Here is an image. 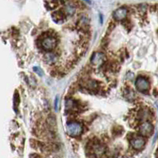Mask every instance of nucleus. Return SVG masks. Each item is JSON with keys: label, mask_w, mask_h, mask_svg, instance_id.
I'll return each instance as SVG.
<instances>
[{"label": "nucleus", "mask_w": 158, "mask_h": 158, "mask_svg": "<svg viewBox=\"0 0 158 158\" xmlns=\"http://www.w3.org/2000/svg\"><path fill=\"white\" fill-rule=\"evenodd\" d=\"M57 39L52 33L47 32L44 37L41 40L40 46L45 52H52L56 48Z\"/></svg>", "instance_id": "nucleus-1"}, {"label": "nucleus", "mask_w": 158, "mask_h": 158, "mask_svg": "<svg viewBox=\"0 0 158 158\" xmlns=\"http://www.w3.org/2000/svg\"><path fill=\"white\" fill-rule=\"evenodd\" d=\"M82 126L77 121H70L67 125V133L71 137H77L82 133Z\"/></svg>", "instance_id": "nucleus-2"}, {"label": "nucleus", "mask_w": 158, "mask_h": 158, "mask_svg": "<svg viewBox=\"0 0 158 158\" xmlns=\"http://www.w3.org/2000/svg\"><path fill=\"white\" fill-rule=\"evenodd\" d=\"M153 124L149 121H144L138 124V131L142 136L143 137H149L153 135Z\"/></svg>", "instance_id": "nucleus-3"}, {"label": "nucleus", "mask_w": 158, "mask_h": 158, "mask_svg": "<svg viewBox=\"0 0 158 158\" xmlns=\"http://www.w3.org/2000/svg\"><path fill=\"white\" fill-rule=\"evenodd\" d=\"M153 113L151 109L147 108H138L136 111V119L139 123L144 121H149L153 118Z\"/></svg>", "instance_id": "nucleus-4"}, {"label": "nucleus", "mask_w": 158, "mask_h": 158, "mask_svg": "<svg viewBox=\"0 0 158 158\" xmlns=\"http://www.w3.org/2000/svg\"><path fill=\"white\" fill-rule=\"evenodd\" d=\"M135 85L138 91L142 92V93H147L150 88V85H149V81L146 77L139 76L137 77L136 81H135Z\"/></svg>", "instance_id": "nucleus-5"}, {"label": "nucleus", "mask_w": 158, "mask_h": 158, "mask_svg": "<svg viewBox=\"0 0 158 158\" xmlns=\"http://www.w3.org/2000/svg\"><path fill=\"white\" fill-rule=\"evenodd\" d=\"M131 146L133 147V149H136V150H141L143 149L146 144V141L143 136H136L135 135L132 139L131 140Z\"/></svg>", "instance_id": "nucleus-6"}, {"label": "nucleus", "mask_w": 158, "mask_h": 158, "mask_svg": "<svg viewBox=\"0 0 158 158\" xmlns=\"http://www.w3.org/2000/svg\"><path fill=\"white\" fill-rule=\"evenodd\" d=\"M82 87H84L85 89L89 91L95 92L99 89V85L97 81L95 80H92V79H83L82 81L81 82Z\"/></svg>", "instance_id": "nucleus-7"}, {"label": "nucleus", "mask_w": 158, "mask_h": 158, "mask_svg": "<svg viewBox=\"0 0 158 158\" xmlns=\"http://www.w3.org/2000/svg\"><path fill=\"white\" fill-rule=\"evenodd\" d=\"M52 18L56 23L63 24L66 22L67 16L63 10V9H60L59 10H56L52 14Z\"/></svg>", "instance_id": "nucleus-8"}, {"label": "nucleus", "mask_w": 158, "mask_h": 158, "mask_svg": "<svg viewBox=\"0 0 158 158\" xmlns=\"http://www.w3.org/2000/svg\"><path fill=\"white\" fill-rule=\"evenodd\" d=\"M105 56L102 52H95L91 58V63L95 66H101L105 62Z\"/></svg>", "instance_id": "nucleus-9"}, {"label": "nucleus", "mask_w": 158, "mask_h": 158, "mask_svg": "<svg viewBox=\"0 0 158 158\" xmlns=\"http://www.w3.org/2000/svg\"><path fill=\"white\" fill-rule=\"evenodd\" d=\"M67 17H72L76 13V4L71 2H67L65 3L63 8H62Z\"/></svg>", "instance_id": "nucleus-10"}, {"label": "nucleus", "mask_w": 158, "mask_h": 158, "mask_svg": "<svg viewBox=\"0 0 158 158\" xmlns=\"http://www.w3.org/2000/svg\"><path fill=\"white\" fill-rule=\"evenodd\" d=\"M127 9L123 6L114 11L112 16L115 21H123L127 18Z\"/></svg>", "instance_id": "nucleus-11"}, {"label": "nucleus", "mask_w": 158, "mask_h": 158, "mask_svg": "<svg viewBox=\"0 0 158 158\" xmlns=\"http://www.w3.org/2000/svg\"><path fill=\"white\" fill-rule=\"evenodd\" d=\"M123 96L129 101H134L136 99V94L133 89H131V87H126L123 89Z\"/></svg>", "instance_id": "nucleus-12"}, {"label": "nucleus", "mask_w": 158, "mask_h": 158, "mask_svg": "<svg viewBox=\"0 0 158 158\" xmlns=\"http://www.w3.org/2000/svg\"><path fill=\"white\" fill-rule=\"evenodd\" d=\"M44 59L48 64H54L57 60V56L56 53L48 52L44 56Z\"/></svg>", "instance_id": "nucleus-13"}, {"label": "nucleus", "mask_w": 158, "mask_h": 158, "mask_svg": "<svg viewBox=\"0 0 158 158\" xmlns=\"http://www.w3.org/2000/svg\"><path fill=\"white\" fill-rule=\"evenodd\" d=\"M146 10H147V5L146 4H140L138 6V12L140 15H146Z\"/></svg>", "instance_id": "nucleus-14"}, {"label": "nucleus", "mask_w": 158, "mask_h": 158, "mask_svg": "<svg viewBox=\"0 0 158 158\" xmlns=\"http://www.w3.org/2000/svg\"><path fill=\"white\" fill-rule=\"evenodd\" d=\"M123 130L122 127H114L113 130H112V133H113L114 135L115 136H118V135H121L123 133Z\"/></svg>", "instance_id": "nucleus-15"}, {"label": "nucleus", "mask_w": 158, "mask_h": 158, "mask_svg": "<svg viewBox=\"0 0 158 158\" xmlns=\"http://www.w3.org/2000/svg\"><path fill=\"white\" fill-rule=\"evenodd\" d=\"M33 70H34V71L36 72V73L38 74V75L40 76V77H41V76L43 75V72H42V70H40V67H33Z\"/></svg>", "instance_id": "nucleus-16"}, {"label": "nucleus", "mask_w": 158, "mask_h": 158, "mask_svg": "<svg viewBox=\"0 0 158 158\" xmlns=\"http://www.w3.org/2000/svg\"><path fill=\"white\" fill-rule=\"evenodd\" d=\"M55 108H56V110H58V108H59V97H57L56 98V101H55Z\"/></svg>", "instance_id": "nucleus-17"}, {"label": "nucleus", "mask_w": 158, "mask_h": 158, "mask_svg": "<svg viewBox=\"0 0 158 158\" xmlns=\"http://www.w3.org/2000/svg\"><path fill=\"white\" fill-rule=\"evenodd\" d=\"M59 2V3H66L67 0H58Z\"/></svg>", "instance_id": "nucleus-18"}, {"label": "nucleus", "mask_w": 158, "mask_h": 158, "mask_svg": "<svg viewBox=\"0 0 158 158\" xmlns=\"http://www.w3.org/2000/svg\"><path fill=\"white\" fill-rule=\"evenodd\" d=\"M85 2H88V3H91V1H90V0H85Z\"/></svg>", "instance_id": "nucleus-19"}]
</instances>
